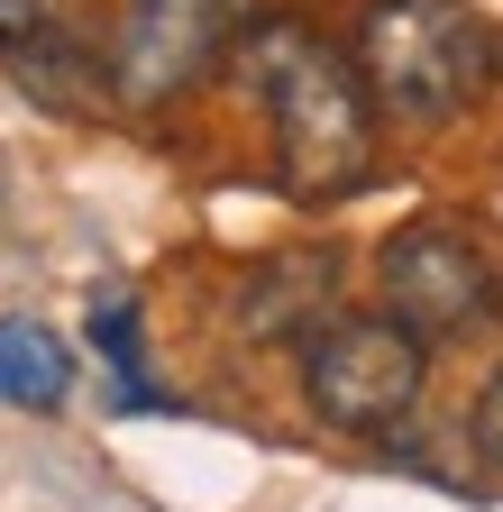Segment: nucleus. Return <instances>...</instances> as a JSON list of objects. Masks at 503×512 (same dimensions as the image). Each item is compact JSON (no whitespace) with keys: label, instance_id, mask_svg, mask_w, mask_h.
<instances>
[{"label":"nucleus","instance_id":"9d476101","mask_svg":"<svg viewBox=\"0 0 503 512\" xmlns=\"http://www.w3.org/2000/svg\"><path fill=\"white\" fill-rule=\"evenodd\" d=\"M476 458L503 467V366L485 375V394H476Z\"/></svg>","mask_w":503,"mask_h":512},{"label":"nucleus","instance_id":"6e6552de","mask_svg":"<svg viewBox=\"0 0 503 512\" xmlns=\"http://www.w3.org/2000/svg\"><path fill=\"white\" fill-rule=\"evenodd\" d=\"M74 394V357H65V339L46 330V320H0V403L10 412H55Z\"/></svg>","mask_w":503,"mask_h":512},{"label":"nucleus","instance_id":"0eeeda50","mask_svg":"<svg viewBox=\"0 0 503 512\" xmlns=\"http://www.w3.org/2000/svg\"><path fill=\"white\" fill-rule=\"evenodd\" d=\"M229 320H238V339H311L321 320H339V256L330 247L266 256V266L238 284Z\"/></svg>","mask_w":503,"mask_h":512},{"label":"nucleus","instance_id":"20e7f679","mask_svg":"<svg viewBox=\"0 0 503 512\" xmlns=\"http://www.w3.org/2000/svg\"><path fill=\"white\" fill-rule=\"evenodd\" d=\"M375 275H385V311L412 339H467L503 302L494 256L467 220H403L385 238V256H375Z\"/></svg>","mask_w":503,"mask_h":512},{"label":"nucleus","instance_id":"423d86ee","mask_svg":"<svg viewBox=\"0 0 503 512\" xmlns=\"http://www.w3.org/2000/svg\"><path fill=\"white\" fill-rule=\"evenodd\" d=\"M0 74H10L37 110H55V119H92V110L119 101L110 64L74 28H55L46 0H0Z\"/></svg>","mask_w":503,"mask_h":512},{"label":"nucleus","instance_id":"f257e3e1","mask_svg":"<svg viewBox=\"0 0 503 512\" xmlns=\"http://www.w3.org/2000/svg\"><path fill=\"white\" fill-rule=\"evenodd\" d=\"M238 83L266 101L293 202H339L375 174V92L330 37H311L302 19H257L238 37Z\"/></svg>","mask_w":503,"mask_h":512},{"label":"nucleus","instance_id":"1a4fd4ad","mask_svg":"<svg viewBox=\"0 0 503 512\" xmlns=\"http://www.w3.org/2000/svg\"><path fill=\"white\" fill-rule=\"evenodd\" d=\"M92 348L119 366V403H138V412H147V403H156V384L138 375V302H129V293L92 302Z\"/></svg>","mask_w":503,"mask_h":512},{"label":"nucleus","instance_id":"f03ea898","mask_svg":"<svg viewBox=\"0 0 503 512\" xmlns=\"http://www.w3.org/2000/svg\"><path fill=\"white\" fill-rule=\"evenodd\" d=\"M357 74H366V92H375L385 119L439 128L494 83V28L467 0H366Z\"/></svg>","mask_w":503,"mask_h":512},{"label":"nucleus","instance_id":"7ed1b4c3","mask_svg":"<svg viewBox=\"0 0 503 512\" xmlns=\"http://www.w3.org/2000/svg\"><path fill=\"white\" fill-rule=\"evenodd\" d=\"M421 384H430V339H412L403 320H366L339 311L302 339V403L321 412L348 439H385L421 412Z\"/></svg>","mask_w":503,"mask_h":512},{"label":"nucleus","instance_id":"39448f33","mask_svg":"<svg viewBox=\"0 0 503 512\" xmlns=\"http://www.w3.org/2000/svg\"><path fill=\"white\" fill-rule=\"evenodd\" d=\"M238 37H247V0H129L110 37V83L129 110H165L220 55H238Z\"/></svg>","mask_w":503,"mask_h":512}]
</instances>
